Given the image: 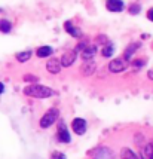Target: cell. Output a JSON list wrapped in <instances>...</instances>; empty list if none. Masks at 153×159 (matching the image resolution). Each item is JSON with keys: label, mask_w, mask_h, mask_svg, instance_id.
Masks as SVG:
<instances>
[{"label": "cell", "mask_w": 153, "mask_h": 159, "mask_svg": "<svg viewBox=\"0 0 153 159\" xmlns=\"http://www.w3.org/2000/svg\"><path fill=\"white\" fill-rule=\"evenodd\" d=\"M24 94L28 95V97H33V98H49V97H54L55 95V91L48 88V86H43V85H28L24 88Z\"/></svg>", "instance_id": "obj_1"}, {"label": "cell", "mask_w": 153, "mask_h": 159, "mask_svg": "<svg viewBox=\"0 0 153 159\" xmlns=\"http://www.w3.org/2000/svg\"><path fill=\"white\" fill-rule=\"evenodd\" d=\"M58 115H60L58 109H49L40 119V126L42 128H49L51 125L55 124V120L58 119Z\"/></svg>", "instance_id": "obj_2"}, {"label": "cell", "mask_w": 153, "mask_h": 159, "mask_svg": "<svg viewBox=\"0 0 153 159\" xmlns=\"http://www.w3.org/2000/svg\"><path fill=\"white\" fill-rule=\"evenodd\" d=\"M76 60H77V52L76 51H67V52L60 58V61H61V66H63V67H70V66H73Z\"/></svg>", "instance_id": "obj_3"}, {"label": "cell", "mask_w": 153, "mask_h": 159, "mask_svg": "<svg viewBox=\"0 0 153 159\" xmlns=\"http://www.w3.org/2000/svg\"><path fill=\"white\" fill-rule=\"evenodd\" d=\"M71 129L76 132L77 135H83L85 132H86V120L82 118L73 119V122H71Z\"/></svg>", "instance_id": "obj_4"}, {"label": "cell", "mask_w": 153, "mask_h": 159, "mask_svg": "<svg viewBox=\"0 0 153 159\" xmlns=\"http://www.w3.org/2000/svg\"><path fill=\"white\" fill-rule=\"evenodd\" d=\"M125 67H126V64L122 58H115L109 64V70H110L111 73H120V71L125 70Z\"/></svg>", "instance_id": "obj_5"}, {"label": "cell", "mask_w": 153, "mask_h": 159, "mask_svg": "<svg viewBox=\"0 0 153 159\" xmlns=\"http://www.w3.org/2000/svg\"><path fill=\"white\" fill-rule=\"evenodd\" d=\"M61 61H60V58H51L48 60L46 62V70H48L49 73H52V75H56V73H60L61 71Z\"/></svg>", "instance_id": "obj_6"}, {"label": "cell", "mask_w": 153, "mask_h": 159, "mask_svg": "<svg viewBox=\"0 0 153 159\" xmlns=\"http://www.w3.org/2000/svg\"><path fill=\"white\" fill-rule=\"evenodd\" d=\"M56 137L61 143H70V134L67 131V126L64 125V122H60L58 125V131H56Z\"/></svg>", "instance_id": "obj_7"}, {"label": "cell", "mask_w": 153, "mask_h": 159, "mask_svg": "<svg viewBox=\"0 0 153 159\" xmlns=\"http://www.w3.org/2000/svg\"><path fill=\"white\" fill-rule=\"evenodd\" d=\"M95 52H97V46H94V45H86V46L80 51L82 60H83V61L92 60V58H94V55H95Z\"/></svg>", "instance_id": "obj_8"}, {"label": "cell", "mask_w": 153, "mask_h": 159, "mask_svg": "<svg viewBox=\"0 0 153 159\" xmlns=\"http://www.w3.org/2000/svg\"><path fill=\"white\" fill-rule=\"evenodd\" d=\"M106 7L110 12H120V11H124V2L122 0H107Z\"/></svg>", "instance_id": "obj_9"}, {"label": "cell", "mask_w": 153, "mask_h": 159, "mask_svg": "<svg viewBox=\"0 0 153 159\" xmlns=\"http://www.w3.org/2000/svg\"><path fill=\"white\" fill-rule=\"evenodd\" d=\"M95 62L92 61V60H88V61L83 62V66H82V71H83L85 76H89V75H92L94 71H95Z\"/></svg>", "instance_id": "obj_10"}, {"label": "cell", "mask_w": 153, "mask_h": 159, "mask_svg": "<svg viewBox=\"0 0 153 159\" xmlns=\"http://www.w3.org/2000/svg\"><path fill=\"white\" fill-rule=\"evenodd\" d=\"M120 159H141L138 158L135 153L132 152L131 149H128V147H124L122 150H120Z\"/></svg>", "instance_id": "obj_11"}, {"label": "cell", "mask_w": 153, "mask_h": 159, "mask_svg": "<svg viewBox=\"0 0 153 159\" xmlns=\"http://www.w3.org/2000/svg\"><path fill=\"white\" fill-rule=\"evenodd\" d=\"M64 28H65L73 37H80V30L76 28V27H73V24H71L70 21H67V22L64 24Z\"/></svg>", "instance_id": "obj_12"}, {"label": "cell", "mask_w": 153, "mask_h": 159, "mask_svg": "<svg viewBox=\"0 0 153 159\" xmlns=\"http://www.w3.org/2000/svg\"><path fill=\"white\" fill-rule=\"evenodd\" d=\"M52 52H54V51H52L51 46H42V48L37 49V52H36V54H37L39 58H46V57L52 55Z\"/></svg>", "instance_id": "obj_13"}, {"label": "cell", "mask_w": 153, "mask_h": 159, "mask_svg": "<svg viewBox=\"0 0 153 159\" xmlns=\"http://www.w3.org/2000/svg\"><path fill=\"white\" fill-rule=\"evenodd\" d=\"M141 159H153V143L146 144V147L143 149V158Z\"/></svg>", "instance_id": "obj_14"}, {"label": "cell", "mask_w": 153, "mask_h": 159, "mask_svg": "<svg viewBox=\"0 0 153 159\" xmlns=\"http://www.w3.org/2000/svg\"><path fill=\"white\" fill-rule=\"evenodd\" d=\"M31 51H24V52H18L16 54V60L20 62H25V61H28L30 58H31Z\"/></svg>", "instance_id": "obj_15"}, {"label": "cell", "mask_w": 153, "mask_h": 159, "mask_svg": "<svg viewBox=\"0 0 153 159\" xmlns=\"http://www.w3.org/2000/svg\"><path fill=\"white\" fill-rule=\"evenodd\" d=\"M113 52H115V45L113 43H107L104 48H103V51H101V54H103V57H111L113 55Z\"/></svg>", "instance_id": "obj_16"}, {"label": "cell", "mask_w": 153, "mask_h": 159, "mask_svg": "<svg viewBox=\"0 0 153 159\" xmlns=\"http://www.w3.org/2000/svg\"><path fill=\"white\" fill-rule=\"evenodd\" d=\"M12 28V24L7 20H0V31L2 33H9Z\"/></svg>", "instance_id": "obj_17"}, {"label": "cell", "mask_w": 153, "mask_h": 159, "mask_svg": "<svg viewBox=\"0 0 153 159\" xmlns=\"http://www.w3.org/2000/svg\"><path fill=\"white\" fill-rule=\"evenodd\" d=\"M137 48H138V45H137V43H132V45H129V48L125 51V60H129L132 54L137 51Z\"/></svg>", "instance_id": "obj_18"}, {"label": "cell", "mask_w": 153, "mask_h": 159, "mask_svg": "<svg viewBox=\"0 0 153 159\" xmlns=\"http://www.w3.org/2000/svg\"><path fill=\"white\" fill-rule=\"evenodd\" d=\"M51 159H65V155L61 152H54L51 155Z\"/></svg>", "instance_id": "obj_19"}, {"label": "cell", "mask_w": 153, "mask_h": 159, "mask_svg": "<svg viewBox=\"0 0 153 159\" xmlns=\"http://www.w3.org/2000/svg\"><path fill=\"white\" fill-rule=\"evenodd\" d=\"M24 79H25V80H27V82H37V77L36 76H30V75H27V76L24 77Z\"/></svg>", "instance_id": "obj_20"}, {"label": "cell", "mask_w": 153, "mask_h": 159, "mask_svg": "<svg viewBox=\"0 0 153 159\" xmlns=\"http://www.w3.org/2000/svg\"><path fill=\"white\" fill-rule=\"evenodd\" d=\"M140 11V6H137V5H134V6L131 7V14H137Z\"/></svg>", "instance_id": "obj_21"}, {"label": "cell", "mask_w": 153, "mask_h": 159, "mask_svg": "<svg viewBox=\"0 0 153 159\" xmlns=\"http://www.w3.org/2000/svg\"><path fill=\"white\" fill-rule=\"evenodd\" d=\"M147 18H149L150 21H153V7L149 11V12H147Z\"/></svg>", "instance_id": "obj_22"}, {"label": "cell", "mask_w": 153, "mask_h": 159, "mask_svg": "<svg viewBox=\"0 0 153 159\" xmlns=\"http://www.w3.org/2000/svg\"><path fill=\"white\" fill-rule=\"evenodd\" d=\"M3 91H5V86H3V83L0 82V95L3 94Z\"/></svg>", "instance_id": "obj_23"}, {"label": "cell", "mask_w": 153, "mask_h": 159, "mask_svg": "<svg viewBox=\"0 0 153 159\" xmlns=\"http://www.w3.org/2000/svg\"><path fill=\"white\" fill-rule=\"evenodd\" d=\"M147 76H149V79H152L153 80V70H150V71L147 73Z\"/></svg>", "instance_id": "obj_24"}]
</instances>
